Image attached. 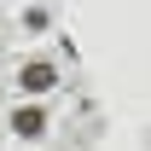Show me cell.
<instances>
[{
    "mask_svg": "<svg viewBox=\"0 0 151 151\" xmlns=\"http://www.w3.org/2000/svg\"><path fill=\"white\" fill-rule=\"evenodd\" d=\"M58 87V64L52 58H29V64H18V93L23 99H47Z\"/></svg>",
    "mask_w": 151,
    "mask_h": 151,
    "instance_id": "obj_1",
    "label": "cell"
},
{
    "mask_svg": "<svg viewBox=\"0 0 151 151\" xmlns=\"http://www.w3.org/2000/svg\"><path fill=\"white\" fill-rule=\"evenodd\" d=\"M12 134H18V139H41V134H47V111H41V105H18V111H12Z\"/></svg>",
    "mask_w": 151,
    "mask_h": 151,
    "instance_id": "obj_2",
    "label": "cell"
}]
</instances>
